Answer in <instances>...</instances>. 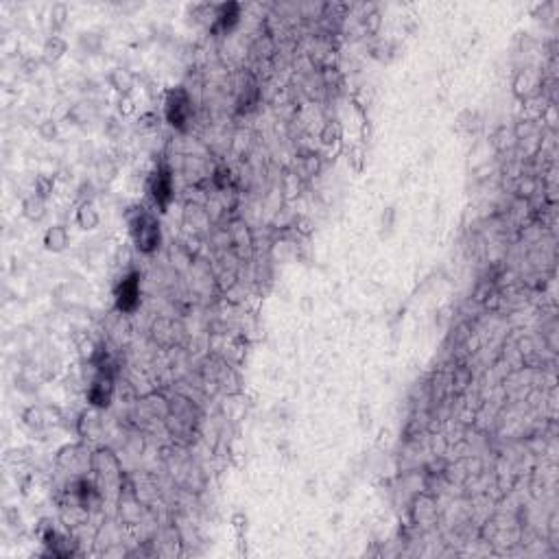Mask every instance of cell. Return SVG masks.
Returning <instances> with one entry per match:
<instances>
[{"label":"cell","instance_id":"cell-1","mask_svg":"<svg viewBox=\"0 0 559 559\" xmlns=\"http://www.w3.org/2000/svg\"><path fill=\"white\" fill-rule=\"evenodd\" d=\"M131 236L135 240V247L144 254H151L160 247V223L153 214L138 210V214L129 221Z\"/></svg>","mask_w":559,"mask_h":559},{"label":"cell","instance_id":"cell-5","mask_svg":"<svg viewBox=\"0 0 559 559\" xmlns=\"http://www.w3.org/2000/svg\"><path fill=\"white\" fill-rule=\"evenodd\" d=\"M88 398L92 404L97 406H107L112 400V380L107 376H99L97 380L92 383L90 391H88Z\"/></svg>","mask_w":559,"mask_h":559},{"label":"cell","instance_id":"cell-2","mask_svg":"<svg viewBox=\"0 0 559 559\" xmlns=\"http://www.w3.org/2000/svg\"><path fill=\"white\" fill-rule=\"evenodd\" d=\"M188 116H190V99L188 94L180 88V90H173L167 99V118L173 127L182 129L186 122H188Z\"/></svg>","mask_w":559,"mask_h":559},{"label":"cell","instance_id":"cell-3","mask_svg":"<svg viewBox=\"0 0 559 559\" xmlns=\"http://www.w3.org/2000/svg\"><path fill=\"white\" fill-rule=\"evenodd\" d=\"M140 302V276L138 274H129L122 278V282L118 284L116 291V304L120 310H133Z\"/></svg>","mask_w":559,"mask_h":559},{"label":"cell","instance_id":"cell-7","mask_svg":"<svg viewBox=\"0 0 559 559\" xmlns=\"http://www.w3.org/2000/svg\"><path fill=\"white\" fill-rule=\"evenodd\" d=\"M79 223H81V227H94L99 223V214L94 212V208L90 206V203H86L84 208L79 210Z\"/></svg>","mask_w":559,"mask_h":559},{"label":"cell","instance_id":"cell-8","mask_svg":"<svg viewBox=\"0 0 559 559\" xmlns=\"http://www.w3.org/2000/svg\"><path fill=\"white\" fill-rule=\"evenodd\" d=\"M24 214L29 216V219H39V216H42V199L31 197L29 201H24Z\"/></svg>","mask_w":559,"mask_h":559},{"label":"cell","instance_id":"cell-4","mask_svg":"<svg viewBox=\"0 0 559 559\" xmlns=\"http://www.w3.org/2000/svg\"><path fill=\"white\" fill-rule=\"evenodd\" d=\"M151 195L155 197L158 203L167 206L173 197V180L169 171H155L151 177Z\"/></svg>","mask_w":559,"mask_h":559},{"label":"cell","instance_id":"cell-6","mask_svg":"<svg viewBox=\"0 0 559 559\" xmlns=\"http://www.w3.org/2000/svg\"><path fill=\"white\" fill-rule=\"evenodd\" d=\"M68 245V234H66V229L61 227V225H57V227H53L48 234H46V247L48 249H55V252H59V249H64Z\"/></svg>","mask_w":559,"mask_h":559}]
</instances>
